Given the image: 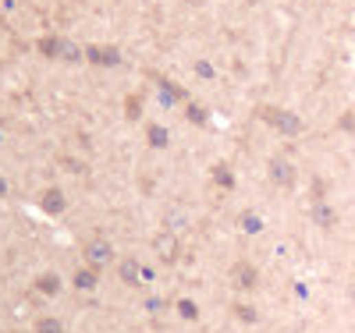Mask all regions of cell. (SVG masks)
Masks as SVG:
<instances>
[{
    "instance_id": "6da1fadb",
    "label": "cell",
    "mask_w": 355,
    "mask_h": 333,
    "mask_svg": "<svg viewBox=\"0 0 355 333\" xmlns=\"http://www.w3.org/2000/svg\"><path fill=\"white\" fill-rule=\"evenodd\" d=\"M352 301H355V287H352Z\"/></svg>"
}]
</instances>
